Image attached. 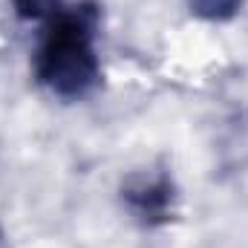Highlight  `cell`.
Masks as SVG:
<instances>
[{
	"label": "cell",
	"mask_w": 248,
	"mask_h": 248,
	"mask_svg": "<svg viewBox=\"0 0 248 248\" xmlns=\"http://www.w3.org/2000/svg\"><path fill=\"white\" fill-rule=\"evenodd\" d=\"M101 9L93 0L58 9L46 17L44 35L35 49V75L58 98L75 101L90 95L101 81V61L95 38Z\"/></svg>",
	"instance_id": "cell-1"
},
{
	"label": "cell",
	"mask_w": 248,
	"mask_h": 248,
	"mask_svg": "<svg viewBox=\"0 0 248 248\" xmlns=\"http://www.w3.org/2000/svg\"><path fill=\"white\" fill-rule=\"evenodd\" d=\"M124 205L141 225H162L173 214V199L176 190L168 173H150V176H136L122 190Z\"/></svg>",
	"instance_id": "cell-2"
},
{
	"label": "cell",
	"mask_w": 248,
	"mask_h": 248,
	"mask_svg": "<svg viewBox=\"0 0 248 248\" xmlns=\"http://www.w3.org/2000/svg\"><path fill=\"white\" fill-rule=\"evenodd\" d=\"M187 9L199 20L219 23V20H231L243 9V0H187Z\"/></svg>",
	"instance_id": "cell-3"
},
{
	"label": "cell",
	"mask_w": 248,
	"mask_h": 248,
	"mask_svg": "<svg viewBox=\"0 0 248 248\" xmlns=\"http://www.w3.org/2000/svg\"><path fill=\"white\" fill-rule=\"evenodd\" d=\"M20 20H44L61 9V0H12Z\"/></svg>",
	"instance_id": "cell-4"
}]
</instances>
